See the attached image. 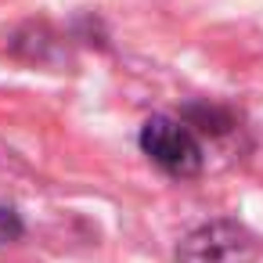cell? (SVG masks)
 Masks as SVG:
<instances>
[{
	"mask_svg": "<svg viewBox=\"0 0 263 263\" xmlns=\"http://www.w3.org/2000/svg\"><path fill=\"white\" fill-rule=\"evenodd\" d=\"M180 263H256L259 238L238 220H213L180 241Z\"/></svg>",
	"mask_w": 263,
	"mask_h": 263,
	"instance_id": "6da1fadb",
	"label": "cell"
},
{
	"mask_svg": "<svg viewBox=\"0 0 263 263\" xmlns=\"http://www.w3.org/2000/svg\"><path fill=\"white\" fill-rule=\"evenodd\" d=\"M141 148L173 177H195L202 170V144L195 141L187 123H177L170 116H152L141 126Z\"/></svg>",
	"mask_w": 263,
	"mask_h": 263,
	"instance_id": "7a4b0ae2",
	"label": "cell"
},
{
	"mask_svg": "<svg viewBox=\"0 0 263 263\" xmlns=\"http://www.w3.org/2000/svg\"><path fill=\"white\" fill-rule=\"evenodd\" d=\"M18 234H22L18 216H15L11 209H4V205H0V241H11V238H18Z\"/></svg>",
	"mask_w": 263,
	"mask_h": 263,
	"instance_id": "3957f363",
	"label": "cell"
}]
</instances>
